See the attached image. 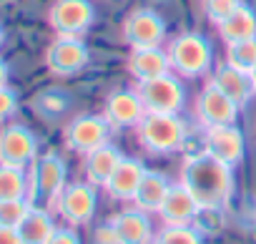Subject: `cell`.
Listing matches in <instances>:
<instances>
[{
	"instance_id": "31",
	"label": "cell",
	"mask_w": 256,
	"mask_h": 244,
	"mask_svg": "<svg viewBox=\"0 0 256 244\" xmlns=\"http://www.w3.org/2000/svg\"><path fill=\"white\" fill-rule=\"evenodd\" d=\"M93 244H118V239H116V231H113L110 221H106V224H100V226L96 229Z\"/></svg>"
},
{
	"instance_id": "25",
	"label": "cell",
	"mask_w": 256,
	"mask_h": 244,
	"mask_svg": "<svg viewBox=\"0 0 256 244\" xmlns=\"http://www.w3.org/2000/svg\"><path fill=\"white\" fill-rule=\"evenodd\" d=\"M151 244H204V234L196 224L188 226H161Z\"/></svg>"
},
{
	"instance_id": "30",
	"label": "cell",
	"mask_w": 256,
	"mask_h": 244,
	"mask_svg": "<svg viewBox=\"0 0 256 244\" xmlns=\"http://www.w3.org/2000/svg\"><path fill=\"white\" fill-rule=\"evenodd\" d=\"M48 244H80V236L73 226H58L48 239Z\"/></svg>"
},
{
	"instance_id": "20",
	"label": "cell",
	"mask_w": 256,
	"mask_h": 244,
	"mask_svg": "<svg viewBox=\"0 0 256 244\" xmlns=\"http://www.w3.org/2000/svg\"><path fill=\"white\" fill-rule=\"evenodd\" d=\"M120 161H123V154L113 144H103V146L93 149L90 154H86V161H83L86 181L93 186H106V181L110 179V174L116 171V166Z\"/></svg>"
},
{
	"instance_id": "2",
	"label": "cell",
	"mask_w": 256,
	"mask_h": 244,
	"mask_svg": "<svg viewBox=\"0 0 256 244\" xmlns=\"http://www.w3.org/2000/svg\"><path fill=\"white\" fill-rule=\"evenodd\" d=\"M138 144L154 154L166 156L184 146L186 141V124L178 118V113H146L144 121L136 126Z\"/></svg>"
},
{
	"instance_id": "12",
	"label": "cell",
	"mask_w": 256,
	"mask_h": 244,
	"mask_svg": "<svg viewBox=\"0 0 256 244\" xmlns=\"http://www.w3.org/2000/svg\"><path fill=\"white\" fill-rule=\"evenodd\" d=\"M236 116H238V106L208 81L196 98V118L201 121V126L204 129L228 126L236 124Z\"/></svg>"
},
{
	"instance_id": "26",
	"label": "cell",
	"mask_w": 256,
	"mask_h": 244,
	"mask_svg": "<svg viewBox=\"0 0 256 244\" xmlns=\"http://www.w3.org/2000/svg\"><path fill=\"white\" fill-rule=\"evenodd\" d=\"M226 63L231 68H238L244 73H248L256 66V38L248 41H238V43H228L226 46Z\"/></svg>"
},
{
	"instance_id": "3",
	"label": "cell",
	"mask_w": 256,
	"mask_h": 244,
	"mask_svg": "<svg viewBox=\"0 0 256 244\" xmlns=\"http://www.w3.org/2000/svg\"><path fill=\"white\" fill-rule=\"evenodd\" d=\"M68 169L66 161L58 154H43L38 156L28 169V201L33 206H53L60 191L66 189Z\"/></svg>"
},
{
	"instance_id": "28",
	"label": "cell",
	"mask_w": 256,
	"mask_h": 244,
	"mask_svg": "<svg viewBox=\"0 0 256 244\" xmlns=\"http://www.w3.org/2000/svg\"><path fill=\"white\" fill-rule=\"evenodd\" d=\"M201 6H204V16H206L214 26H218V23H224L234 11H238V8L244 6V0H201Z\"/></svg>"
},
{
	"instance_id": "21",
	"label": "cell",
	"mask_w": 256,
	"mask_h": 244,
	"mask_svg": "<svg viewBox=\"0 0 256 244\" xmlns=\"http://www.w3.org/2000/svg\"><path fill=\"white\" fill-rule=\"evenodd\" d=\"M168 189H171L168 176L161 174V171H151L148 169L144 181H141V186H138V191H136V196H134V206L146 211V214H158Z\"/></svg>"
},
{
	"instance_id": "11",
	"label": "cell",
	"mask_w": 256,
	"mask_h": 244,
	"mask_svg": "<svg viewBox=\"0 0 256 244\" xmlns=\"http://www.w3.org/2000/svg\"><path fill=\"white\" fill-rule=\"evenodd\" d=\"M88 46L80 38H70V36H58L48 51H46V66L53 76L68 78L76 76L78 71H83L88 66Z\"/></svg>"
},
{
	"instance_id": "33",
	"label": "cell",
	"mask_w": 256,
	"mask_h": 244,
	"mask_svg": "<svg viewBox=\"0 0 256 244\" xmlns=\"http://www.w3.org/2000/svg\"><path fill=\"white\" fill-rule=\"evenodd\" d=\"M8 76H10V71H8V63H6V61H0V88H3V86H8Z\"/></svg>"
},
{
	"instance_id": "13",
	"label": "cell",
	"mask_w": 256,
	"mask_h": 244,
	"mask_svg": "<svg viewBox=\"0 0 256 244\" xmlns=\"http://www.w3.org/2000/svg\"><path fill=\"white\" fill-rule=\"evenodd\" d=\"M103 116L110 124V129H136L144 116H146V106L138 96V91H113L108 93L106 103H103Z\"/></svg>"
},
{
	"instance_id": "29",
	"label": "cell",
	"mask_w": 256,
	"mask_h": 244,
	"mask_svg": "<svg viewBox=\"0 0 256 244\" xmlns=\"http://www.w3.org/2000/svg\"><path fill=\"white\" fill-rule=\"evenodd\" d=\"M18 111V93L10 86L0 88V124H6L8 118H13Z\"/></svg>"
},
{
	"instance_id": "14",
	"label": "cell",
	"mask_w": 256,
	"mask_h": 244,
	"mask_svg": "<svg viewBox=\"0 0 256 244\" xmlns=\"http://www.w3.org/2000/svg\"><path fill=\"white\" fill-rule=\"evenodd\" d=\"M206 154L228 164V166H238L244 161V151H246V141L244 134L236 124L228 126H216V129H206V139H204Z\"/></svg>"
},
{
	"instance_id": "23",
	"label": "cell",
	"mask_w": 256,
	"mask_h": 244,
	"mask_svg": "<svg viewBox=\"0 0 256 244\" xmlns=\"http://www.w3.org/2000/svg\"><path fill=\"white\" fill-rule=\"evenodd\" d=\"M218 28V38L228 46V43H238V41H248L256 38V13L248 6H241L238 11H234L224 23L216 26Z\"/></svg>"
},
{
	"instance_id": "34",
	"label": "cell",
	"mask_w": 256,
	"mask_h": 244,
	"mask_svg": "<svg viewBox=\"0 0 256 244\" xmlns=\"http://www.w3.org/2000/svg\"><path fill=\"white\" fill-rule=\"evenodd\" d=\"M248 76H251V83H254V91H256V66L248 71Z\"/></svg>"
},
{
	"instance_id": "36",
	"label": "cell",
	"mask_w": 256,
	"mask_h": 244,
	"mask_svg": "<svg viewBox=\"0 0 256 244\" xmlns=\"http://www.w3.org/2000/svg\"><path fill=\"white\" fill-rule=\"evenodd\" d=\"M254 226H256V211H254Z\"/></svg>"
},
{
	"instance_id": "19",
	"label": "cell",
	"mask_w": 256,
	"mask_h": 244,
	"mask_svg": "<svg viewBox=\"0 0 256 244\" xmlns=\"http://www.w3.org/2000/svg\"><path fill=\"white\" fill-rule=\"evenodd\" d=\"M211 83H214L221 93H226V96L238 106V108H241V106H246V103L256 96L254 83H251V76H248V73H244V71H238V68H231L228 63H224V66H218V68H216V73H214Z\"/></svg>"
},
{
	"instance_id": "22",
	"label": "cell",
	"mask_w": 256,
	"mask_h": 244,
	"mask_svg": "<svg viewBox=\"0 0 256 244\" xmlns=\"http://www.w3.org/2000/svg\"><path fill=\"white\" fill-rule=\"evenodd\" d=\"M56 221L53 214L46 206H33L28 209V214L23 216V221L18 224V234L23 239V244H48V239L56 231Z\"/></svg>"
},
{
	"instance_id": "24",
	"label": "cell",
	"mask_w": 256,
	"mask_h": 244,
	"mask_svg": "<svg viewBox=\"0 0 256 244\" xmlns=\"http://www.w3.org/2000/svg\"><path fill=\"white\" fill-rule=\"evenodd\" d=\"M28 199V171L0 164V201Z\"/></svg>"
},
{
	"instance_id": "6",
	"label": "cell",
	"mask_w": 256,
	"mask_h": 244,
	"mask_svg": "<svg viewBox=\"0 0 256 244\" xmlns=\"http://www.w3.org/2000/svg\"><path fill=\"white\" fill-rule=\"evenodd\" d=\"M110 124L106 121V116L100 113H83V116H76L70 124L66 126L63 131V139H66V146L76 154H90L93 149L108 144V136H110Z\"/></svg>"
},
{
	"instance_id": "32",
	"label": "cell",
	"mask_w": 256,
	"mask_h": 244,
	"mask_svg": "<svg viewBox=\"0 0 256 244\" xmlns=\"http://www.w3.org/2000/svg\"><path fill=\"white\" fill-rule=\"evenodd\" d=\"M0 244H23L18 229L13 226H0Z\"/></svg>"
},
{
	"instance_id": "7",
	"label": "cell",
	"mask_w": 256,
	"mask_h": 244,
	"mask_svg": "<svg viewBox=\"0 0 256 244\" xmlns=\"http://www.w3.org/2000/svg\"><path fill=\"white\" fill-rule=\"evenodd\" d=\"M166 38V23L164 18L151 8H136L123 21V41L131 51L138 48H161Z\"/></svg>"
},
{
	"instance_id": "4",
	"label": "cell",
	"mask_w": 256,
	"mask_h": 244,
	"mask_svg": "<svg viewBox=\"0 0 256 244\" xmlns=\"http://www.w3.org/2000/svg\"><path fill=\"white\" fill-rule=\"evenodd\" d=\"M166 53H168V61H171V71L178 73L181 78L206 76L214 66V46L201 33L176 36L168 43Z\"/></svg>"
},
{
	"instance_id": "10",
	"label": "cell",
	"mask_w": 256,
	"mask_h": 244,
	"mask_svg": "<svg viewBox=\"0 0 256 244\" xmlns=\"http://www.w3.org/2000/svg\"><path fill=\"white\" fill-rule=\"evenodd\" d=\"M38 159V139L28 126L8 124L0 131V164L13 169H30Z\"/></svg>"
},
{
	"instance_id": "18",
	"label": "cell",
	"mask_w": 256,
	"mask_h": 244,
	"mask_svg": "<svg viewBox=\"0 0 256 244\" xmlns=\"http://www.w3.org/2000/svg\"><path fill=\"white\" fill-rule=\"evenodd\" d=\"M126 68L138 83H144V81L168 76L171 61H168V53L164 48H138V51H131V56L126 61Z\"/></svg>"
},
{
	"instance_id": "16",
	"label": "cell",
	"mask_w": 256,
	"mask_h": 244,
	"mask_svg": "<svg viewBox=\"0 0 256 244\" xmlns=\"http://www.w3.org/2000/svg\"><path fill=\"white\" fill-rule=\"evenodd\" d=\"M108 221L116 231L118 244H151L154 241V234H156L154 224H151L148 214L136 209V206L113 214Z\"/></svg>"
},
{
	"instance_id": "15",
	"label": "cell",
	"mask_w": 256,
	"mask_h": 244,
	"mask_svg": "<svg viewBox=\"0 0 256 244\" xmlns=\"http://www.w3.org/2000/svg\"><path fill=\"white\" fill-rule=\"evenodd\" d=\"M198 216H201V206L191 196V191L181 181L171 184V189L158 209V219L166 226H188V224H196Z\"/></svg>"
},
{
	"instance_id": "27",
	"label": "cell",
	"mask_w": 256,
	"mask_h": 244,
	"mask_svg": "<svg viewBox=\"0 0 256 244\" xmlns=\"http://www.w3.org/2000/svg\"><path fill=\"white\" fill-rule=\"evenodd\" d=\"M30 201L28 199H8L0 201V226H13L18 229V224L23 221V216L28 214Z\"/></svg>"
},
{
	"instance_id": "8",
	"label": "cell",
	"mask_w": 256,
	"mask_h": 244,
	"mask_svg": "<svg viewBox=\"0 0 256 244\" xmlns=\"http://www.w3.org/2000/svg\"><path fill=\"white\" fill-rule=\"evenodd\" d=\"M136 91L146 106V113H178L186 101V91L174 73L144 81L136 86Z\"/></svg>"
},
{
	"instance_id": "5",
	"label": "cell",
	"mask_w": 256,
	"mask_h": 244,
	"mask_svg": "<svg viewBox=\"0 0 256 244\" xmlns=\"http://www.w3.org/2000/svg\"><path fill=\"white\" fill-rule=\"evenodd\" d=\"M56 211L68 226H83L96 216L98 209V194L96 186L88 181H73L66 184L60 196L56 199Z\"/></svg>"
},
{
	"instance_id": "1",
	"label": "cell",
	"mask_w": 256,
	"mask_h": 244,
	"mask_svg": "<svg viewBox=\"0 0 256 244\" xmlns=\"http://www.w3.org/2000/svg\"><path fill=\"white\" fill-rule=\"evenodd\" d=\"M178 181L191 191V196L198 201L201 209L221 211L228 206L236 181H234V166L204 154H194L184 161Z\"/></svg>"
},
{
	"instance_id": "35",
	"label": "cell",
	"mask_w": 256,
	"mask_h": 244,
	"mask_svg": "<svg viewBox=\"0 0 256 244\" xmlns=\"http://www.w3.org/2000/svg\"><path fill=\"white\" fill-rule=\"evenodd\" d=\"M3 41H6V31H3V26H0V46H3Z\"/></svg>"
},
{
	"instance_id": "17",
	"label": "cell",
	"mask_w": 256,
	"mask_h": 244,
	"mask_svg": "<svg viewBox=\"0 0 256 244\" xmlns=\"http://www.w3.org/2000/svg\"><path fill=\"white\" fill-rule=\"evenodd\" d=\"M146 171L148 169L144 166V161L123 156V161L116 166V171L110 174V179L106 181L103 189L116 201H134V196H136V191H138Z\"/></svg>"
},
{
	"instance_id": "9",
	"label": "cell",
	"mask_w": 256,
	"mask_h": 244,
	"mask_svg": "<svg viewBox=\"0 0 256 244\" xmlns=\"http://www.w3.org/2000/svg\"><path fill=\"white\" fill-rule=\"evenodd\" d=\"M96 21V8L90 0H56L48 11V23L58 36L80 38Z\"/></svg>"
}]
</instances>
